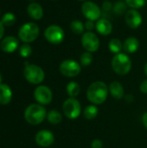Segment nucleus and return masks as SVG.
<instances>
[{"label":"nucleus","mask_w":147,"mask_h":148,"mask_svg":"<svg viewBox=\"0 0 147 148\" xmlns=\"http://www.w3.org/2000/svg\"><path fill=\"white\" fill-rule=\"evenodd\" d=\"M108 92V88L105 82H95L88 87L87 91V97L92 103L100 105L107 100Z\"/></svg>","instance_id":"f257e3e1"},{"label":"nucleus","mask_w":147,"mask_h":148,"mask_svg":"<svg viewBox=\"0 0 147 148\" xmlns=\"http://www.w3.org/2000/svg\"><path fill=\"white\" fill-rule=\"evenodd\" d=\"M46 115V109L38 104L29 105L24 112L25 120L31 125H38L42 123L44 121Z\"/></svg>","instance_id":"f03ea898"},{"label":"nucleus","mask_w":147,"mask_h":148,"mask_svg":"<svg viewBox=\"0 0 147 148\" xmlns=\"http://www.w3.org/2000/svg\"><path fill=\"white\" fill-rule=\"evenodd\" d=\"M112 68L113 71L120 75H127L132 69V61L130 57L124 53L116 54L112 59Z\"/></svg>","instance_id":"7ed1b4c3"},{"label":"nucleus","mask_w":147,"mask_h":148,"mask_svg":"<svg viewBox=\"0 0 147 148\" xmlns=\"http://www.w3.org/2000/svg\"><path fill=\"white\" fill-rule=\"evenodd\" d=\"M19 38L24 42H32L39 36V27L35 23H27L23 24L18 32Z\"/></svg>","instance_id":"20e7f679"},{"label":"nucleus","mask_w":147,"mask_h":148,"mask_svg":"<svg viewBox=\"0 0 147 148\" xmlns=\"http://www.w3.org/2000/svg\"><path fill=\"white\" fill-rule=\"evenodd\" d=\"M25 79L32 84H39L44 80V72L42 68L35 64L26 63V67L23 71Z\"/></svg>","instance_id":"39448f33"},{"label":"nucleus","mask_w":147,"mask_h":148,"mask_svg":"<svg viewBox=\"0 0 147 148\" xmlns=\"http://www.w3.org/2000/svg\"><path fill=\"white\" fill-rule=\"evenodd\" d=\"M62 110L67 118L75 120L80 116L81 113V106L75 98H69L64 101Z\"/></svg>","instance_id":"423d86ee"},{"label":"nucleus","mask_w":147,"mask_h":148,"mask_svg":"<svg viewBox=\"0 0 147 148\" xmlns=\"http://www.w3.org/2000/svg\"><path fill=\"white\" fill-rule=\"evenodd\" d=\"M44 36L52 44H60L63 42L65 34L63 29L58 25L49 26L44 32Z\"/></svg>","instance_id":"0eeeda50"},{"label":"nucleus","mask_w":147,"mask_h":148,"mask_svg":"<svg viewBox=\"0 0 147 148\" xmlns=\"http://www.w3.org/2000/svg\"><path fill=\"white\" fill-rule=\"evenodd\" d=\"M81 70L80 64L75 60H65L60 65V72L67 77H75L81 73Z\"/></svg>","instance_id":"6e6552de"},{"label":"nucleus","mask_w":147,"mask_h":148,"mask_svg":"<svg viewBox=\"0 0 147 148\" xmlns=\"http://www.w3.org/2000/svg\"><path fill=\"white\" fill-rule=\"evenodd\" d=\"M81 12L83 16L91 21L99 20L101 16V10L100 7L94 2L86 1L81 5Z\"/></svg>","instance_id":"1a4fd4ad"},{"label":"nucleus","mask_w":147,"mask_h":148,"mask_svg":"<svg viewBox=\"0 0 147 148\" xmlns=\"http://www.w3.org/2000/svg\"><path fill=\"white\" fill-rule=\"evenodd\" d=\"M81 44L82 47L88 52H95L100 47V40L96 34L94 32L88 31L84 33L81 36Z\"/></svg>","instance_id":"9d476101"},{"label":"nucleus","mask_w":147,"mask_h":148,"mask_svg":"<svg viewBox=\"0 0 147 148\" xmlns=\"http://www.w3.org/2000/svg\"><path fill=\"white\" fill-rule=\"evenodd\" d=\"M34 96L36 101L42 105L49 104L53 98L52 92L47 86H38L34 92Z\"/></svg>","instance_id":"9b49d317"},{"label":"nucleus","mask_w":147,"mask_h":148,"mask_svg":"<svg viewBox=\"0 0 147 148\" xmlns=\"http://www.w3.org/2000/svg\"><path fill=\"white\" fill-rule=\"evenodd\" d=\"M125 21L129 28L138 29L142 23V16L137 10L132 9L126 13Z\"/></svg>","instance_id":"f8f14e48"},{"label":"nucleus","mask_w":147,"mask_h":148,"mask_svg":"<svg viewBox=\"0 0 147 148\" xmlns=\"http://www.w3.org/2000/svg\"><path fill=\"white\" fill-rule=\"evenodd\" d=\"M55 141L54 134L49 130H41L36 135V142L38 146L42 147H48L51 146Z\"/></svg>","instance_id":"ddd939ff"},{"label":"nucleus","mask_w":147,"mask_h":148,"mask_svg":"<svg viewBox=\"0 0 147 148\" xmlns=\"http://www.w3.org/2000/svg\"><path fill=\"white\" fill-rule=\"evenodd\" d=\"M95 29L102 36H108L113 30V25L107 19L100 18L95 23Z\"/></svg>","instance_id":"4468645a"},{"label":"nucleus","mask_w":147,"mask_h":148,"mask_svg":"<svg viewBox=\"0 0 147 148\" xmlns=\"http://www.w3.org/2000/svg\"><path fill=\"white\" fill-rule=\"evenodd\" d=\"M1 49L6 53L14 52L18 47V40L14 36H7L1 42Z\"/></svg>","instance_id":"2eb2a0df"},{"label":"nucleus","mask_w":147,"mask_h":148,"mask_svg":"<svg viewBox=\"0 0 147 148\" xmlns=\"http://www.w3.org/2000/svg\"><path fill=\"white\" fill-rule=\"evenodd\" d=\"M139 48V42L134 36H130L126 39L123 43V49L128 54L135 53Z\"/></svg>","instance_id":"dca6fc26"},{"label":"nucleus","mask_w":147,"mask_h":148,"mask_svg":"<svg viewBox=\"0 0 147 148\" xmlns=\"http://www.w3.org/2000/svg\"><path fill=\"white\" fill-rule=\"evenodd\" d=\"M108 90L111 95L116 100H120L124 96V88L119 82H113L109 85Z\"/></svg>","instance_id":"f3484780"},{"label":"nucleus","mask_w":147,"mask_h":148,"mask_svg":"<svg viewBox=\"0 0 147 148\" xmlns=\"http://www.w3.org/2000/svg\"><path fill=\"white\" fill-rule=\"evenodd\" d=\"M12 92L7 84H0V104L7 105L10 102Z\"/></svg>","instance_id":"a211bd4d"},{"label":"nucleus","mask_w":147,"mask_h":148,"mask_svg":"<svg viewBox=\"0 0 147 148\" xmlns=\"http://www.w3.org/2000/svg\"><path fill=\"white\" fill-rule=\"evenodd\" d=\"M28 13L29 16L35 20H40L43 16V10L37 3H32L28 6Z\"/></svg>","instance_id":"6ab92c4d"},{"label":"nucleus","mask_w":147,"mask_h":148,"mask_svg":"<svg viewBox=\"0 0 147 148\" xmlns=\"http://www.w3.org/2000/svg\"><path fill=\"white\" fill-rule=\"evenodd\" d=\"M67 94L70 96V98H75L81 91L80 85L75 82H70L67 85Z\"/></svg>","instance_id":"aec40b11"},{"label":"nucleus","mask_w":147,"mask_h":148,"mask_svg":"<svg viewBox=\"0 0 147 148\" xmlns=\"http://www.w3.org/2000/svg\"><path fill=\"white\" fill-rule=\"evenodd\" d=\"M108 48L111 52H113L114 54H119L123 49V44L120 39L113 38L110 40V42L108 43Z\"/></svg>","instance_id":"412c9836"},{"label":"nucleus","mask_w":147,"mask_h":148,"mask_svg":"<svg viewBox=\"0 0 147 148\" xmlns=\"http://www.w3.org/2000/svg\"><path fill=\"white\" fill-rule=\"evenodd\" d=\"M99 113V109L96 106L94 105H89L88 107H86V108L84 109V117L87 120H93L94 119Z\"/></svg>","instance_id":"4be33fe9"},{"label":"nucleus","mask_w":147,"mask_h":148,"mask_svg":"<svg viewBox=\"0 0 147 148\" xmlns=\"http://www.w3.org/2000/svg\"><path fill=\"white\" fill-rule=\"evenodd\" d=\"M47 120L49 121V123H51L53 125H55V124H58V123H60L62 121V116L58 111L51 110L47 114Z\"/></svg>","instance_id":"5701e85b"},{"label":"nucleus","mask_w":147,"mask_h":148,"mask_svg":"<svg viewBox=\"0 0 147 148\" xmlns=\"http://www.w3.org/2000/svg\"><path fill=\"white\" fill-rule=\"evenodd\" d=\"M84 24L79 20H73L70 23V29L75 35H81L84 31Z\"/></svg>","instance_id":"b1692460"},{"label":"nucleus","mask_w":147,"mask_h":148,"mask_svg":"<svg viewBox=\"0 0 147 148\" xmlns=\"http://www.w3.org/2000/svg\"><path fill=\"white\" fill-rule=\"evenodd\" d=\"M15 22H16V16L11 12H7L2 17V23L5 26H11L15 23Z\"/></svg>","instance_id":"393cba45"},{"label":"nucleus","mask_w":147,"mask_h":148,"mask_svg":"<svg viewBox=\"0 0 147 148\" xmlns=\"http://www.w3.org/2000/svg\"><path fill=\"white\" fill-rule=\"evenodd\" d=\"M125 1L127 6L134 10L140 9L146 4V0H125Z\"/></svg>","instance_id":"a878e982"},{"label":"nucleus","mask_w":147,"mask_h":148,"mask_svg":"<svg viewBox=\"0 0 147 148\" xmlns=\"http://www.w3.org/2000/svg\"><path fill=\"white\" fill-rule=\"evenodd\" d=\"M93 61V56L90 52H84L81 56V64L82 66H89Z\"/></svg>","instance_id":"bb28decb"},{"label":"nucleus","mask_w":147,"mask_h":148,"mask_svg":"<svg viewBox=\"0 0 147 148\" xmlns=\"http://www.w3.org/2000/svg\"><path fill=\"white\" fill-rule=\"evenodd\" d=\"M113 12L116 15H122L126 10V3L124 2L119 1L113 5Z\"/></svg>","instance_id":"cd10ccee"},{"label":"nucleus","mask_w":147,"mask_h":148,"mask_svg":"<svg viewBox=\"0 0 147 148\" xmlns=\"http://www.w3.org/2000/svg\"><path fill=\"white\" fill-rule=\"evenodd\" d=\"M19 53L23 57H29L31 53H32V49L29 44H23L21 46L20 49H19Z\"/></svg>","instance_id":"c85d7f7f"},{"label":"nucleus","mask_w":147,"mask_h":148,"mask_svg":"<svg viewBox=\"0 0 147 148\" xmlns=\"http://www.w3.org/2000/svg\"><path fill=\"white\" fill-rule=\"evenodd\" d=\"M91 147L92 148H102L103 147V143L101 140L99 139H95L92 141L91 143Z\"/></svg>","instance_id":"c756f323"},{"label":"nucleus","mask_w":147,"mask_h":148,"mask_svg":"<svg viewBox=\"0 0 147 148\" xmlns=\"http://www.w3.org/2000/svg\"><path fill=\"white\" fill-rule=\"evenodd\" d=\"M85 28L88 30H93L95 28V23H94V21L91 20H87L85 23Z\"/></svg>","instance_id":"7c9ffc66"},{"label":"nucleus","mask_w":147,"mask_h":148,"mask_svg":"<svg viewBox=\"0 0 147 148\" xmlns=\"http://www.w3.org/2000/svg\"><path fill=\"white\" fill-rule=\"evenodd\" d=\"M140 91L143 94H147V79L143 81L142 83L140 84Z\"/></svg>","instance_id":"2f4dec72"},{"label":"nucleus","mask_w":147,"mask_h":148,"mask_svg":"<svg viewBox=\"0 0 147 148\" xmlns=\"http://www.w3.org/2000/svg\"><path fill=\"white\" fill-rule=\"evenodd\" d=\"M102 5H103V10L106 11H109L112 9V3L108 1H105Z\"/></svg>","instance_id":"473e14b6"},{"label":"nucleus","mask_w":147,"mask_h":148,"mask_svg":"<svg viewBox=\"0 0 147 148\" xmlns=\"http://www.w3.org/2000/svg\"><path fill=\"white\" fill-rule=\"evenodd\" d=\"M3 32H4V27L2 22H0V40L3 36Z\"/></svg>","instance_id":"72a5a7b5"},{"label":"nucleus","mask_w":147,"mask_h":148,"mask_svg":"<svg viewBox=\"0 0 147 148\" xmlns=\"http://www.w3.org/2000/svg\"><path fill=\"white\" fill-rule=\"evenodd\" d=\"M142 121H143V124H144L145 127L147 129V112L144 114L143 118H142Z\"/></svg>","instance_id":"f704fd0d"},{"label":"nucleus","mask_w":147,"mask_h":148,"mask_svg":"<svg viewBox=\"0 0 147 148\" xmlns=\"http://www.w3.org/2000/svg\"><path fill=\"white\" fill-rule=\"evenodd\" d=\"M145 73H146V75H147V63L145 65Z\"/></svg>","instance_id":"c9c22d12"},{"label":"nucleus","mask_w":147,"mask_h":148,"mask_svg":"<svg viewBox=\"0 0 147 148\" xmlns=\"http://www.w3.org/2000/svg\"><path fill=\"white\" fill-rule=\"evenodd\" d=\"M1 82H2V76H1V75H0V84H1Z\"/></svg>","instance_id":"e433bc0d"},{"label":"nucleus","mask_w":147,"mask_h":148,"mask_svg":"<svg viewBox=\"0 0 147 148\" xmlns=\"http://www.w3.org/2000/svg\"><path fill=\"white\" fill-rule=\"evenodd\" d=\"M79 1H86V0H79Z\"/></svg>","instance_id":"4c0bfd02"}]
</instances>
